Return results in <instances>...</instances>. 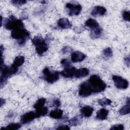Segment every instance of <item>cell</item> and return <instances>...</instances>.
I'll return each instance as SVG.
<instances>
[{
    "instance_id": "obj_12",
    "label": "cell",
    "mask_w": 130,
    "mask_h": 130,
    "mask_svg": "<svg viewBox=\"0 0 130 130\" xmlns=\"http://www.w3.org/2000/svg\"><path fill=\"white\" fill-rule=\"evenodd\" d=\"M76 71V70L75 68L70 67L67 68H64V70L61 71L60 74L62 76L65 78H72L75 76Z\"/></svg>"
},
{
    "instance_id": "obj_13",
    "label": "cell",
    "mask_w": 130,
    "mask_h": 130,
    "mask_svg": "<svg viewBox=\"0 0 130 130\" xmlns=\"http://www.w3.org/2000/svg\"><path fill=\"white\" fill-rule=\"evenodd\" d=\"M106 9L100 6H97L94 7L91 12V14L93 16H103L106 13Z\"/></svg>"
},
{
    "instance_id": "obj_21",
    "label": "cell",
    "mask_w": 130,
    "mask_h": 130,
    "mask_svg": "<svg viewBox=\"0 0 130 130\" xmlns=\"http://www.w3.org/2000/svg\"><path fill=\"white\" fill-rule=\"evenodd\" d=\"M36 114L37 118L45 116L48 113V109L46 107H43L36 109Z\"/></svg>"
},
{
    "instance_id": "obj_16",
    "label": "cell",
    "mask_w": 130,
    "mask_h": 130,
    "mask_svg": "<svg viewBox=\"0 0 130 130\" xmlns=\"http://www.w3.org/2000/svg\"><path fill=\"white\" fill-rule=\"evenodd\" d=\"M89 73V71L88 69L83 68H80L76 70L75 74V76L77 78H83L87 76Z\"/></svg>"
},
{
    "instance_id": "obj_26",
    "label": "cell",
    "mask_w": 130,
    "mask_h": 130,
    "mask_svg": "<svg viewBox=\"0 0 130 130\" xmlns=\"http://www.w3.org/2000/svg\"><path fill=\"white\" fill-rule=\"evenodd\" d=\"M21 127V124L18 123H12L8 125L6 127L1 128V129H11V130H15L18 129Z\"/></svg>"
},
{
    "instance_id": "obj_27",
    "label": "cell",
    "mask_w": 130,
    "mask_h": 130,
    "mask_svg": "<svg viewBox=\"0 0 130 130\" xmlns=\"http://www.w3.org/2000/svg\"><path fill=\"white\" fill-rule=\"evenodd\" d=\"M98 103L102 106H106L107 105H111L112 101L106 98H104L102 99H100L98 101Z\"/></svg>"
},
{
    "instance_id": "obj_29",
    "label": "cell",
    "mask_w": 130,
    "mask_h": 130,
    "mask_svg": "<svg viewBox=\"0 0 130 130\" xmlns=\"http://www.w3.org/2000/svg\"><path fill=\"white\" fill-rule=\"evenodd\" d=\"M60 63L62 64V66L64 68H67L68 67H71V62L70 61L68 60L67 59H63L61 60L60 61Z\"/></svg>"
},
{
    "instance_id": "obj_20",
    "label": "cell",
    "mask_w": 130,
    "mask_h": 130,
    "mask_svg": "<svg viewBox=\"0 0 130 130\" xmlns=\"http://www.w3.org/2000/svg\"><path fill=\"white\" fill-rule=\"evenodd\" d=\"M102 33V29L99 26L92 29V30L90 32V36L93 39H96L99 38Z\"/></svg>"
},
{
    "instance_id": "obj_11",
    "label": "cell",
    "mask_w": 130,
    "mask_h": 130,
    "mask_svg": "<svg viewBox=\"0 0 130 130\" xmlns=\"http://www.w3.org/2000/svg\"><path fill=\"white\" fill-rule=\"evenodd\" d=\"M86 57V55L80 51H75L71 54V60L73 62H77L83 61Z\"/></svg>"
},
{
    "instance_id": "obj_23",
    "label": "cell",
    "mask_w": 130,
    "mask_h": 130,
    "mask_svg": "<svg viewBox=\"0 0 130 130\" xmlns=\"http://www.w3.org/2000/svg\"><path fill=\"white\" fill-rule=\"evenodd\" d=\"M24 57L23 56L19 55L15 57V59L14 60V62L13 64L15 67L18 68L19 67L22 66L23 63L24 62Z\"/></svg>"
},
{
    "instance_id": "obj_36",
    "label": "cell",
    "mask_w": 130,
    "mask_h": 130,
    "mask_svg": "<svg viewBox=\"0 0 130 130\" xmlns=\"http://www.w3.org/2000/svg\"><path fill=\"white\" fill-rule=\"evenodd\" d=\"M1 106H3V103L4 104H5V100H4V99H1Z\"/></svg>"
},
{
    "instance_id": "obj_1",
    "label": "cell",
    "mask_w": 130,
    "mask_h": 130,
    "mask_svg": "<svg viewBox=\"0 0 130 130\" xmlns=\"http://www.w3.org/2000/svg\"><path fill=\"white\" fill-rule=\"evenodd\" d=\"M87 81L92 93L100 92L106 88V84L96 75L91 76Z\"/></svg>"
},
{
    "instance_id": "obj_2",
    "label": "cell",
    "mask_w": 130,
    "mask_h": 130,
    "mask_svg": "<svg viewBox=\"0 0 130 130\" xmlns=\"http://www.w3.org/2000/svg\"><path fill=\"white\" fill-rule=\"evenodd\" d=\"M18 71V68L13 64L10 67L1 64V85L2 87L7 82L8 79L16 73Z\"/></svg>"
},
{
    "instance_id": "obj_6",
    "label": "cell",
    "mask_w": 130,
    "mask_h": 130,
    "mask_svg": "<svg viewBox=\"0 0 130 130\" xmlns=\"http://www.w3.org/2000/svg\"><path fill=\"white\" fill-rule=\"evenodd\" d=\"M43 77L45 80L49 83H53L59 79V73L56 71H51L49 68H45L43 70Z\"/></svg>"
},
{
    "instance_id": "obj_7",
    "label": "cell",
    "mask_w": 130,
    "mask_h": 130,
    "mask_svg": "<svg viewBox=\"0 0 130 130\" xmlns=\"http://www.w3.org/2000/svg\"><path fill=\"white\" fill-rule=\"evenodd\" d=\"M115 86L118 89H125L128 86V82L127 80L123 78L121 76L114 75L112 77Z\"/></svg>"
},
{
    "instance_id": "obj_35",
    "label": "cell",
    "mask_w": 130,
    "mask_h": 130,
    "mask_svg": "<svg viewBox=\"0 0 130 130\" xmlns=\"http://www.w3.org/2000/svg\"><path fill=\"white\" fill-rule=\"evenodd\" d=\"M124 60H125V62L126 63V64L129 67V62H130V59H129V57L128 56L127 57H126L125 58H124Z\"/></svg>"
},
{
    "instance_id": "obj_3",
    "label": "cell",
    "mask_w": 130,
    "mask_h": 130,
    "mask_svg": "<svg viewBox=\"0 0 130 130\" xmlns=\"http://www.w3.org/2000/svg\"><path fill=\"white\" fill-rule=\"evenodd\" d=\"M29 32L25 28H17L12 30L11 37L12 38L17 40L19 45H23L29 37Z\"/></svg>"
},
{
    "instance_id": "obj_33",
    "label": "cell",
    "mask_w": 130,
    "mask_h": 130,
    "mask_svg": "<svg viewBox=\"0 0 130 130\" xmlns=\"http://www.w3.org/2000/svg\"><path fill=\"white\" fill-rule=\"evenodd\" d=\"M57 129H70V127L68 126V125H61L59 126L58 127L56 128Z\"/></svg>"
},
{
    "instance_id": "obj_19",
    "label": "cell",
    "mask_w": 130,
    "mask_h": 130,
    "mask_svg": "<svg viewBox=\"0 0 130 130\" xmlns=\"http://www.w3.org/2000/svg\"><path fill=\"white\" fill-rule=\"evenodd\" d=\"M85 24L86 26L91 29H93L99 26L98 22L92 18H89L87 19L85 22Z\"/></svg>"
},
{
    "instance_id": "obj_10",
    "label": "cell",
    "mask_w": 130,
    "mask_h": 130,
    "mask_svg": "<svg viewBox=\"0 0 130 130\" xmlns=\"http://www.w3.org/2000/svg\"><path fill=\"white\" fill-rule=\"evenodd\" d=\"M36 118H37L36 113L33 111H30L21 116V122L22 124H26L32 121Z\"/></svg>"
},
{
    "instance_id": "obj_25",
    "label": "cell",
    "mask_w": 130,
    "mask_h": 130,
    "mask_svg": "<svg viewBox=\"0 0 130 130\" xmlns=\"http://www.w3.org/2000/svg\"><path fill=\"white\" fill-rule=\"evenodd\" d=\"M46 103V99L45 98H40L38 100L36 103L34 105V108L35 109L44 107Z\"/></svg>"
},
{
    "instance_id": "obj_9",
    "label": "cell",
    "mask_w": 130,
    "mask_h": 130,
    "mask_svg": "<svg viewBox=\"0 0 130 130\" xmlns=\"http://www.w3.org/2000/svg\"><path fill=\"white\" fill-rule=\"evenodd\" d=\"M66 8L69 10V15L71 16L78 15L82 10V6L80 4L74 5L72 3H67Z\"/></svg>"
},
{
    "instance_id": "obj_8",
    "label": "cell",
    "mask_w": 130,
    "mask_h": 130,
    "mask_svg": "<svg viewBox=\"0 0 130 130\" xmlns=\"http://www.w3.org/2000/svg\"><path fill=\"white\" fill-rule=\"evenodd\" d=\"M79 95L83 98H85L89 96L92 93L87 81L83 82L80 85L79 88Z\"/></svg>"
},
{
    "instance_id": "obj_34",
    "label": "cell",
    "mask_w": 130,
    "mask_h": 130,
    "mask_svg": "<svg viewBox=\"0 0 130 130\" xmlns=\"http://www.w3.org/2000/svg\"><path fill=\"white\" fill-rule=\"evenodd\" d=\"M53 104L54 105V106L56 107H59L60 105V102L59 101V100L58 99H55L53 101Z\"/></svg>"
},
{
    "instance_id": "obj_28",
    "label": "cell",
    "mask_w": 130,
    "mask_h": 130,
    "mask_svg": "<svg viewBox=\"0 0 130 130\" xmlns=\"http://www.w3.org/2000/svg\"><path fill=\"white\" fill-rule=\"evenodd\" d=\"M103 55L106 57H111L113 55V51L111 48H106L103 51Z\"/></svg>"
},
{
    "instance_id": "obj_14",
    "label": "cell",
    "mask_w": 130,
    "mask_h": 130,
    "mask_svg": "<svg viewBox=\"0 0 130 130\" xmlns=\"http://www.w3.org/2000/svg\"><path fill=\"white\" fill-rule=\"evenodd\" d=\"M58 26L63 29H68L71 27L72 24L70 21L66 18L59 19L57 21Z\"/></svg>"
},
{
    "instance_id": "obj_22",
    "label": "cell",
    "mask_w": 130,
    "mask_h": 130,
    "mask_svg": "<svg viewBox=\"0 0 130 130\" xmlns=\"http://www.w3.org/2000/svg\"><path fill=\"white\" fill-rule=\"evenodd\" d=\"M82 119V115H77L73 118H72L69 121V124L71 126H77L79 125L81 122Z\"/></svg>"
},
{
    "instance_id": "obj_5",
    "label": "cell",
    "mask_w": 130,
    "mask_h": 130,
    "mask_svg": "<svg viewBox=\"0 0 130 130\" xmlns=\"http://www.w3.org/2000/svg\"><path fill=\"white\" fill-rule=\"evenodd\" d=\"M4 26L6 29L12 30L17 28H24L22 20L16 18L13 15L10 16L8 18L6 19L4 22Z\"/></svg>"
},
{
    "instance_id": "obj_17",
    "label": "cell",
    "mask_w": 130,
    "mask_h": 130,
    "mask_svg": "<svg viewBox=\"0 0 130 130\" xmlns=\"http://www.w3.org/2000/svg\"><path fill=\"white\" fill-rule=\"evenodd\" d=\"M109 113V111L106 109L103 108L99 111H97L96 112V118L101 120H103L106 119H107V116L108 115Z\"/></svg>"
},
{
    "instance_id": "obj_31",
    "label": "cell",
    "mask_w": 130,
    "mask_h": 130,
    "mask_svg": "<svg viewBox=\"0 0 130 130\" xmlns=\"http://www.w3.org/2000/svg\"><path fill=\"white\" fill-rule=\"evenodd\" d=\"M12 3L13 4L15 5L16 6H21L23 4H25L26 3V1L24 0H15V1H12Z\"/></svg>"
},
{
    "instance_id": "obj_32",
    "label": "cell",
    "mask_w": 130,
    "mask_h": 130,
    "mask_svg": "<svg viewBox=\"0 0 130 130\" xmlns=\"http://www.w3.org/2000/svg\"><path fill=\"white\" fill-rule=\"evenodd\" d=\"M124 126L122 124H116L112 126L110 129H116V130H123Z\"/></svg>"
},
{
    "instance_id": "obj_15",
    "label": "cell",
    "mask_w": 130,
    "mask_h": 130,
    "mask_svg": "<svg viewBox=\"0 0 130 130\" xmlns=\"http://www.w3.org/2000/svg\"><path fill=\"white\" fill-rule=\"evenodd\" d=\"M93 111V108L90 106H85L80 110L82 115L85 117H90Z\"/></svg>"
},
{
    "instance_id": "obj_24",
    "label": "cell",
    "mask_w": 130,
    "mask_h": 130,
    "mask_svg": "<svg viewBox=\"0 0 130 130\" xmlns=\"http://www.w3.org/2000/svg\"><path fill=\"white\" fill-rule=\"evenodd\" d=\"M119 114L122 115L128 114L129 113V99H127L126 105L123 106L119 110Z\"/></svg>"
},
{
    "instance_id": "obj_4",
    "label": "cell",
    "mask_w": 130,
    "mask_h": 130,
    "mask_svg": "<svg viewBox=\"0 0 130 130\" xmlns=\"http://www.w3.org/2000/svg\"><path fill=\"white\" fill-rule=\"evenodd\" d=\"M32 43L36 47V52L40 55H42L48 49V46L45 40L41 37H35L32 39Z\"/></svg>"
},
{
    "instance_id": "obj_30",
    "label": "cell",
    "mask_w": 130,
    "mask_h": 130,
    "mask_svg": "<svg viewBox=\"0 0 130 130\" xmlns=\"http://www.w3.org/2000/svg\"><path fill=\"white\" fill-rule=\"evenodd\" d=\"M129 16L130 13L128 11H124L122 13L123 19L126 21H129Z\"/></svg>"
},
{
    "instance_id": "obj_18",
    "label": "cell",
    "mask_w": 130,
    "mask_h": 130,
    "mask_svg": "<svg viewBox=\"0 0 130 130\" xmlns=\"http://www.w3.org/2000/svg\"><path fill=\"white\" fill-rule=\"evenodd\" d=\"M63 111L61 109H56L52 110L49 113V116L54 119H60L62 117Z\"/></svg>"
}]
</instances>
